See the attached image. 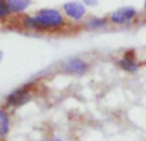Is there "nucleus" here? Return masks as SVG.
Here are the masks:
<instances>
[{
  "instance_id": "8",
  "label": "nucleus",
  "mask_w": 146,
  "mask_h": 141,
  "mask_svg": "<svg viewBox=\"0 0 146 141\" xmlns=\"http://www.w3.org/2000/svg\"><path fill=\"white\" fill-rule=\"evenodd\" d=\"M109 23L108 18L104 17H91L90 19L86 22V27L88 30H101V28H105Z\"/></svg>"
},
{
  "instance_id": "4",
  "label": "nucleus",
  "mask_w": 146,
  "mask_h": 141,
  "mask_svg": "<svg viewBox=\"0 0 146 141\" xmlns=\"http://www.w3.org/2000/svg\"><path fill=\"white\" fill-rule=\"evenodd\" d=\"M30 100V94L26 88H22V90H17L15 92H13L12 95L8 96L7 104L8 105H13V106H19L26 104Z\"/></svg>"
},
{
  "instance_id": "1",
  "label": "nucleus",
  "mask_w": 146,
  "mask_h": 141,
  "mask_svg": "<svg viewBox=\"0 0 146 141\" xmlns=\"http://www.w3.org/2000/svg\"><path fill=\"white\" fill-rule=\"evenodd\" d=\"M23 26L28 30L33 31H46V30H58L66 25L64 17L56 9H41L36 15L26 17L23 19Z\"/></svg>"
},
{
  "instance_id": "5",
  "label": "nucleus",
  "mask_w": 146,
  "mask_h": 141,
  "mask_svg": "<svg viewBox=\"0 0 146 141\" xmlns=\"http://www.w3.org/2000/svg\"><path fill=\"white\" fill-rule=\"evenodd\" d=\"M87 69H88V64L80 58L71 59L66 64V70L69 73H73V74H83V73L87 72Z\"/></svg>"
},
{
  "instance_id": "13",
  "label": "nucleus",
  "mask_w": 146,
  "mask_h": 141,
  "mask_svg": "<svg viewBox=\"0 0 146 141\" xmlns=\"http://www.w3.org/2000/svg\"><path fill=\"white\" fill-rule=\"evenodd\" d=\"M1 58H3V53L0 51V61H1Z\"/></svg>"
},
{
  "instance_id": "11",
  "label": "nucleus",
  "mask_w": 146,
  "mask_h": 141,
  "mask_svg": "<svg viewBox=\"0 0 146 141\" xmlns=\"http://www.w3.org/2000/svg\"><path fill=\"white\" fill-rule=\"evenodd\" d=\"M82 3L85 5H88V7H95L98 4V0H82Z\"/></svg>"
},
{
  "instance_id": "12",
  "label": "nucleus",
  "mask_w": 146,
  "mask_h": 141,
  "mask_svg": "<svg viewBox=\"0 0 146 141\" xmlns=\"http://www.w3.org/2000/svg\"><path fill=\"white\" fill-rule=\"evenodd\" d=\"M144 9H145V12H146V0H145V3H144Z\"/></svg>"
},
{
  "instance_id": "2",
  "label": "nucleus",
  "mask_w": 146,
  "mask_h": 141,
  "mask_svg": "<svg viewBox=\"0 0 146 141\" xmlns=\"http://www.w3.org/2000/svg\"><path fill=\"white\" fill-rule=\"evenodd\" d=\"M139 15V12L133 7H122L109 14L108 19L111 25L115 26H127L135 22Z\"/></svg>"
},
{
  "instance_id": "14",
  "label": "nucleus",
  "mask_w": 146,
  "mask_h": 141,
  "mask_svg": "<svg viewBox=\"0 0 146 141\" xmlns=\"http://www.w3.org/2000/svg\"><path fill=\"white\" fill-rule=\"evenodd\" d=\"M51 141H62V140H58V139H55V140H51Z\"/></svg>"
},
{
  "instance_id": "6",
  "label": "nucleus",
  "mask_w": 146,
  "mask_h": 141,
  "mask_svg": "<svg viewBox=\"0 0 146 141\" xmlns=\"http://www.w3.org/2000/svg\"><path fill=\"white\" fill-rule=\"evenodd\" d=\"M118 66L121 67L122 69H124L126 72L129 73H135L139 69V64H137L135 57L132 55V53H126L123 58H121L118 61Z\"/></svg>"
},
{
  "instance_id": "7",
  "label": "nucleus",
  "mask_w": 146,
  "mask_h": 141,
  "mask_svg": "<svg viewBox=\"0 0 146 141\" xmlns=\"http://www.w3.org/2000/svg\"><path fill=\"white\" fill-rule=\"evenodd\" d=\"M12 13H22L31 5V0H7Z\"/></svg>"
},
{
  "instance_id": "3",
  "label": "nucleus",
  "mask_w": 146,
  "mask_h": 141,
  "mask_svg": "<svg viewBox=\"0 0 146 141\" xmlns=\"http://www.w3.org/2000/svg\"><path fill=\"white\" fill-rule=\"evenodd\" d=\"M63 10L67 17H69L73 21H81L86 15V8L83 3L68 1L63 5Z\"/></svg>"
},
{
  "instance_id": "9",
  "label": "nucleus",
  "mask_w": 146,
  "mask_h": 141,
  "mask_svg": "<svg viewBox=\"0 0 146 141\" xmlns=\"http://www.w3.org/2000/svg\"><path fill=\"white\" fill-rule=\"evenodd\" d=\"M9 130V118L4 110H0V136H4Z\"/></svg>"
},
{
  "instance_id": "10",
  "label": "nucleus",
  "mask_w": 146,
  "mask_h": 141,
  "mask_svg": "<svg viewBox=\"0 0 146 141\" xmlns=\"http://www.w3.org/2000/svg\"><path fill=\"white\" fill-rule=\"evenodd\" d=\"M10 9L8 7L7 0H0V19H7L10 15Z\"/></svg>"
}]
</instances>
